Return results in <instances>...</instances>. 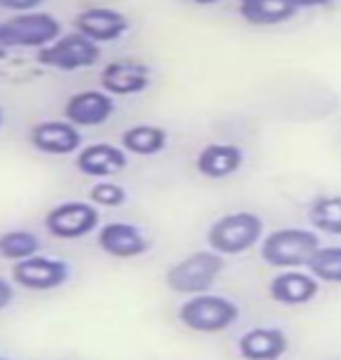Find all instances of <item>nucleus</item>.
Listing matches in <instances>:
<instances>
[{"instance_id": "nucleus-19", "label": "nucleus", "mask_w": 341, "mask_h": 360, "mask_svg": "<svg viewBox=\"0 0 341 360\" xmlns=\"http://www.w3.org/2000/svg\"><path fill=\"white\" fill-rule=\"evenodd\" d=\"M120 146L127 155L155 157L169 146V131L157 124H134L122 131Z\"/></svg>"}, {"instance_id": "nucleus-3", "label": "nucleus", "mask_w": 341, "mask_h": 360, "mask_svg": "<svg viewBox=\"0 0 341 360\" xmlns=\"http://www.w3.org/2000/svg\"><path fill=\"white\" fill-rule=\"evenodd\" d=\"M241 319V307L234 300L215 292H201L187 297L178 309V321L183 328L199 335H217L236 326Z\"/></svg>"}, {"instance_id": "nucleus-10", "label": "nucleus", "mask_w": 341, "mask_h": 360, "mask_svg": "<svg viewBox=\"0 0 341 360\" xmlns=\"http://www.w3.org/2000/svg\"><path fill=\"white\" fill-rule=\"evenodd\" d=\"M28 143L33 150L49 157H68L77 155L82 148V134L68 120H45L31 127Z\"/></svg>"}, {"instance_id": "nucleus-16", "label": "nucleus", "mask_w": 341, "mask_h": 360, "mask_svg": "<svg viewBox=\"0 0 341 360\" xmlns=\"http://www.w3.org/2000/svg\"><path fill=\"white\" fill-rule=\"evenodd\" d=\"M245 162V153L234 143H208L199 150L194 167L208 180H224L238 174Z\"/></svg>"}, {"instance_id": "nucleus-24", "label": "nucleus", "mask_w": 341, "mask_h": 360, "mask_svg": "<svg viewBox=\"0 0 341 360\" xmlns=\"http://www.w3.org/2000/svg\"><path fill=\"white\" fill-rule=\"evenodd\" d=\"M45 5V0H0V10L7 12H35Z\"/></svg>"}, {"instance_id": "nucleus-2", "label": "nucleus", "mask_w": 341, "mask_h": 360, "mask_svg": "<svg viewBox=\"0 0 341 360\" xmlns=\"http://www.w3.org/2000/svg\"><path fill=\"white\" fill-rule=\"evenodd\" d=\"M321 248V236L314 229L283 227L274 229L259 241V257L274 269H302L307 267L316 250Z\"/></svg>"}, {"instance_id": "nucleus-28", "label": "nucleus", "mask_w": 341, "mask_h": 360, "mask_svg": "<svg viewBox=\"0 0 341 360\" xmlns=\"http://www.w3.org/2000/svg\"><path fill=\"white\" fill-rule=\"evenodd\" d=\"M5 124V110H3V105H0V129H3Z\"/></svg>"}, {"instance_id": "nucleus-23", "label": "nucleus", "mask_w": 341, "mask_h": 360, "mask_svg": "<svg viewBox=\"0 0 341 360\" xmlns=\"http://www.w3.org/2000/svg\"><path fill=\"white\" fill-rule=\"evenodd\" d=\"M129 199V192L124 185L115 183V180H98L91 185L89 201L98 208H120Z\"/></svg>"}, {"instance_id": "nucleus-5", "label": "nucleus", "mask_w": 341, "mask_h": 360, "mask_svg": "<svg viewBox=\"0 0 341 360\" xmlns=\"http://www.w3.org/2000/svg\"><path fill=\"white\" fill-rule=\"evenodd\" d=\"M61 21L49 12H21L0 21V49H42L59 38Z\"/></svg>"}, {"instance_id": "nucleus-4", "label": "nucleus", "mask_w": 341, "mask_h": 360, "mask_svg": "<svg viewBox=\"0 0 341 360\" xmlns=\"http://www.w3.org/2000/svg\"><path fill=\"white\" fill-rule=\"evenodd\" d=\"M222 269H224V257L217 255L215 250L210 248L194 250V253L185 255L183 260H178L176 264H171L166 269L164 283L171 292L192 297V295L213 290Z\"/></svg>"}, {"instance_id": "nucleus-20", "label": "nucleus", "mask_w": 341, "mask_h": 360, "mask_svg": "<svg viewBox=\"0 0 341 360\" xmlns=\"http://www.w3.org/2000/svg\"><path fill=\"white\" fill-rule=\"evenodd\" d=\"M307 218L318 234L341 236V194H318L311 199Z\"/></svg>"}, {"instance_id": "nucleus-18", "label": "nucleus", "mask_w": 341, "mask_h": 360, "mask_svg": "<svg viewBox=\"0 0 341 360\" xmlns=\"http://www.w3.org/2000/svg\"><path fill=\"white\" fill-rule=\"evenodd\" d=\"M297 12L292 0H238V14L250 26H281Z\"/></svg>"}, {"instance_id": "nucleus-1", "label": "nucleus", "mask_w": 341, "mask_h": 360, "mask_svg": "<svg viewBox=\"0 0 341 360\" xmlns=\"http://www.w3.org/2000/svg\"><path fill=\"white\" fill-rule=\"evenodd\" d=\"M264 239V220L252 211L220 215L206 232V243L222 257L243 255Z\"/></svg>"}, {"instance_id": "nucleus-17", "label": "nucleus", "mask_w": 341, "mask_h": 360, "mask_svg": "<svg viewBox=\"0 0 341 360\" xmlns=\"http://www.w3.org/2000/svg\"><path fill=\"white\" fill-rule=\"evenodd\" d=\"M238 356L243 360H281L290 349V337L281 328H252L238 337Z\"/></svg>"}, {"instance_id": "nucleus-21", "label": "nucleus", "mask_w": 341, "mask_h": 360, "mask_svg": "<svg viewBox=\"0 0 341 360\" xmlns=\"http://www.w3.org/2000/svg\"><path fill=\"white\" fill-rule=\"evenodd\" d=\"M42 250L40 236L31 229H7L0 234V257L10 262H21Z\"/></svg>"}, {"instance_id": "nucleus-25", "label": "nucleus", "mask_w": 341, "mask_h": 360, "mask_svg": "<svg viewBox=\"0 0 341 360\" xmlns=\"http://www.w3.org/2000/svg\"><path fill=\"white\" fill-rule=\"evenodd\" d=\"M12 302H14V288L10 281L0 276V311H5Z\"/></svg>"}, {"instance_id": "nucleus-9", "label": "nucleus", "mask_w": 341, "mask_h": 360, "mask_svg": "<svg viewBox=\"0 0 341 360\" xmlns=\"http://www.w3.org/2000/svg\"><path fill=\"white\" fill-rule=\"evenodd\" d=\"M115 112H117V101L103 89L75 91L63 105V117L77 129L103 127Z\"/></svg>"}, {"instance_id": "nucleus-29", "label": "nucleus", "mask_w": 341, "mask_h": 360, "mask_svg": "<svg viewBox=\"0 0 341 360\" xmlns=\"http://www.w3.org/2000/svg\"><path fill=\"white\" fill-rule=\"evenodd\" d=\"M0 360H7V358H3V356H0Z\"/></svg>"}, {"instance_id": "nucleus-27", "label": "nucleus", "mask_w": 341, "mask_h": 360, "mask_svg": "<svg viewBox=\"0 0 341 360\" xmlns=\"http://www.w3.org/2000/svg\"><path fill=\"white\" fill-rule=\"evenodd\" d=\"M192 3H197V5H217V3H222V0H192Z\"/></svg>"}, {"instance_id": "nucleus-7", "label": "nucleus", "mask_w": 341, "mask_h": 360, "mask_svg": "<svg viewBox=\"0 0 341 360\" xmlns=\"http://www.w3.org/2000/svg\"><path fill=\"white\" fill-rule=\"evenodd\" d=\"M101 225L98 206L91 201H63L49 208L45 215V229L49 236L61 241H77L94 234Z\"/></svg>"}, {"instance_id": "nucleus-15", "label": "nucleus", "mask_w": 341, "mask_h": 360, "mask_svg": "<svg viewBox=\"0 0 341 360\" xmlns=\"http://www.w3.org/2000/svg\"><path fill=\"white\" fill-rule=\"evenodd\" d=\"M266 290L283 307H304L321 295V281L302 269H283L269 281Z\"/></svg>"}, {"instance_id": "nucleus-6", "label": "nucleus", "mask_w": 341, "mask_h": 360, "mask_svg": "<svg viewBox=\"0 0 341 360\" xmlns=\"http://www.w3.org/2000/svg\"><path fill=\"white\" fill-rule=\"evenodd\" d=\"M35 61L45 68L61 70V73H75V70H86L96 66L101 61V47L94 40L72 31L59 35L52 45L38 49Z\"/></svg>"}, {"instance_id": "nucleus-14", "label": "nucleus", "mask_w": 341, "mask_h": 360, "mask_svg": "<svg viewBox=\"0 0 341 360\" xmlns=\"http://www.w3.org/2000/svg\"><path fill=\"white\" fill-rule=\"evenodd\" d=\"M129 155L122 150V146L112 143H91V146L79 148L75 155V169L86 178H115L127 169Z\"/></svg>"}, {"instance_id": "nucleus-13", "label": "nucleus", "mask_w": 341, "mask_h": 360, "mask_svg": "<svg viewBox=\"0 0 341 360\" xmlns=\"http://www.w3.org/2000/svg\"><path fill=\"white\" fill-rule=\"evenodd\" d=\"M98 248L115 260H134L150 250V239L131 222H108L98 227Z\"/></svg>"}, {"instance_id": "nucleus-22", "label": "nucleus", "mask_w": 341, "mask_h": 360, "mask_svg": "<svg viewBox=\"0 0 341 360\" xmlns=\"http://www.w3.org/2000/svg\"><path fill=\"white\" fill-rule=\"evenodd\" d=\"M321 283L341 285V246H321L307 264Z\"/></svg>"}, {"instance_id": "nucleus-11", "label": "nucleus", "mask_w": 341, "mask_h": 360, "mask_svg": "<svg viewBox=\"0 0 341 360\" xmlns=\"http://www.w3.org/2000/svg\"><path fill=\"white\" fill-rule=\"evenodd\" d=\"M72 28L79 35H84V38L101 45V42L120 40L129 31V19L124 12L115 10V7L96 5L77 12V17L72 19Z\"/></svg>"}, {"instance_id": "nucleus-12", "label": "nucleus", "mask_w": 341, "mask_h": 360, "mask_svg": "<svg viewBox=\"0 0 341 360\" xmlns=\"http://www.w3.org/2000/svg\"><path fill=\"white\" fill-rule=\"evenodd\" d=\"M101 89L108 91L110 96H134L143 94L152 82V68L143 61L134 59H120L110 61L101 70Z\"/></svg>"}, {"instance_id": "nucleus-26", "label": "nucleus", "mask_w": 341, "mask_h": 360, "mask_svg": "<svg viewBox=\"0 0 341 360\" xmlns=\"http://www.w3.org/2000/svg\"><path fill=\"white\" fill-rule=\"evenodd\" d=\"M297 10H309V7H325L330 5L332 0H292Z\"/></svg>"}, {"instance_id": "nucleus-8", "label": "nucleus", "mask_w": 341, "mask_h": 360, "mask_svg": "<svg viewBox=\"0 0 341 360\" xmlns=\"http://www.w3.org/2000/svg\"><path fill=\"white\" fill-rule=\"evenodd\" d=\"M68 278H70V264L66 260L47 257L40 253L28 257V260L14 262L12 267V281L24 288V290L49 292L66 285Z\"/></svg>"}]
</instances>
